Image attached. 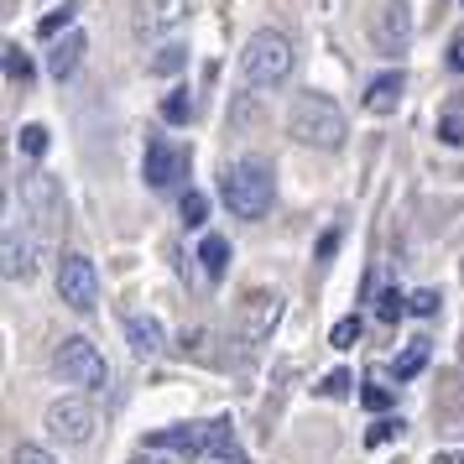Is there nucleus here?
I'll use <instances>...</instances> for the list:
<instances>
[{
  "label": "nucleus",
  "mask_w": 464,
  "mask_h": 464,
  "mask_svg": "<svg viewBox=\"0 0 464 464\" xmlns=\"http://www.w3.org/2000/svg\"><path fill=\"white\" fill-rule=\"evenodd\" d=\"M37 240H26L16 225H5V282H32V272H37Z\"/></svg>",
  "instance_id": "f8f14e48"
},
{
  "label": "nucleus",
  "mask_w": 464,
  "mask_h": 464,
  "mask_svg": "<svg viewBox=\"0 0 464 464\" xmlns=\"http://www.w3.org/2000/svg\"><path fill=\"white\" fill-rule=\"evenodd\" d=\"M22 204H26V214L37 219V230H58V225L68 219L63 188H58L47 172H32V178H22Z\"/></svg>",
  "instance_id": "0eeeda50"
},
{
  "label": "nucleus",
  "mask_w": 464,
  "mask_h": 464,
  "mask_svg": "<svg viewBox=\"0 0 464 464\" xmlns=\"http://www.w3.org/2000/svg\"><path fill=\"white\" fill-rule=\"evenodd\" d=\"M198 464H246V454H240V449H230V454H209V459H198Z\"/></svg>",
  "instance_id": "c9c22d12"
},
{
  "label": "nucleus",
  "mask_w": 464,
  "mask_h": 464,
  "mask_svg": "<svg viewBox=\"0 0 464 464\" xmlns=\"http://www.w3.org/2000/svg\"><path fill=\"white\" fill-rule=\"evenodd\" d=\"M84 47H89L84 32H63V43H53V53H47V73H53L58 84H68V79L79 73V63H84Z\"/></svg>",
  "instance_id": "ddd939ff"
},
{
  "label": "nucleus",
  "mask_w": 464,
  "mask_h": 464,
  "mask_svg": "<svg viewBox=\"0 0 464 464\" xmlns=\"http://www.w3.org/2000/svg\"><path fill=\"white\" fill-rule=\"evenodd\" d=\"M16 147H22L26 157H43L47 151V126H22L16 130Z\"/></svg>",
  "instance_id": "cd10ccee"
},
{
  "label": "nucleus",
  "mask_w": 464,
  "mask_h": 464,
  "mask_svg": "<svg viewBox=\"0 0 464 464\" xmlns=\"http://www.w3.org/2000/svg\"><path fill=\"white\" fill-rule=\"evenodd\" d=\"M401 314H407V297H401L397 287H386V293L376 297V318H381V324H397Z\"/></svg>",
  "instance_id": "bb28decb"
},
{
  "label": "nucleus",
  "mask_w": 464,
  "mask_h": 464,
  "mask_svg": "<svg viewBox=\"0 0 464 464\" xmlns=\"http://www.w3.org/2000/svg\"><path fill=\"white\" fill-rule=\"evenodd\" d=\"M188 172V151L183 147H172L168 136H151L147 141V157H141V178H147V188H172L178 178Z\"/></svg>",
  "instance_id": "1a4fd4ad"
},
{
  "label": "nucleus",
  "mask_w": 464,
  "mask_h": 464,
  "mask_svg": "<svg viewBox=\"0 0 464 464\" xmlns=\"http://www.w3.org/2000/svg\"><path fill=\"white\" fill-rule=\"evenodd\" d=\"M53 371L63 376V386H79V392H100V386L110 381L105 355H100V350H94L84 334H73V339H63V344H58Z\"/></svg>",
  "instance_id": "20e7f679"
},
{
  "label": "nucleus",
  "mask_w": 464,
  "mask_h": 464,
  "mask_svg": "<svg viewBox=\"0 0 464 464\" xmlns=\"http://www.w3.org/2000/svg\"><path fill=\"white\" fill-rule=\"evenodd\" d=\"M439 141H443V147H464V105H459V100L439 115Z\"/></svg>",
  "instance_id": "aec40b11"
},
{
  "label": "nucleus",
  "mask_w": 464,
  "mask_h": 464,
  "mask_svg": "<svg viewBox=\"0 0 464 464\" xmlns=\"http://www.w3.org/2000/svg\"><path fill=\"white\" fill-rule=\"evenodd\" d=\"M5 79H11V84H22V89L37 79V68H32V58L22 53V43H5Z\"/></svg>",
  "instance_id": "6ab92c4d"
},
{
  "label": "nucleus",
  "mask_w": 464,
  "mask_h": 464,
  "mask_svg": "<svg viewBox=\"0 0 464 464\" xmlns=\"http://www.w3.org/2000/svg\"><path fill=\"white\" fill-rule=\"evenodd\" d=\"M188 16V0H151L147 11H141V37H157V32H168V26H178Z\"/></svg>",
  "instance_id": "dca6fc26"
},
{
  "label": "nucleus",
  "mask_w": 464,
  "mask_h": 464,
  "mask_svg": "<svg viewBox=\"0 0 464 464\" xmlns=\"http://www.w3.org/2000/svg\"><path fill=\"white\" fill-rule=\"evenodd\" d=\"M360 329H365V324H360V314H344L334 329H329V344H334V350H350V344L360 339Z\"/></svg>",
  "instance_id": "393cba45"
},
{
  "label": "nucleus",
  "mask_w": 464,
  "mask_h": 464,
  "mask_svg": "<svg viewBox=\"0 0 464 464\" xmlns=\"http://www.w3.org/2000/svg\"><path fill=\"white\" fill-rule=\"evenodd\" d=\"M204 219H209V198H204L198 188H188V193H183V225H188V230H198Z\"/></svg>",
  "instance_id": "a878e982"
},
{
  "label": "nucleus",
  "mask_w": 464,
  "mask_h": 464,
  "mask_svg": "<svg viewBox=\"0 0 464 464\" xmlns=\"http://www.w3.org/2000/svg\"><path fill=\"white\" fill-rule=\"evenodd\" d=\"M360 401H365L371 412H386V407H392V386H376V381H371V386L360 392Z\"/></svg>",
  "instance_id": "473e14b6"
},
{
  "label": "nucleus",
  "mask_w": 464,
  "mask_h": 464,
  "mask_svg": "<svg viewBox=\"0 0 464 464\" xmlns=\"http://www.w3.org/2000/svg\"><path fill=\"white\" fill-rule=\"evenodd\" d=\"M58 297H63L73 314H89L94 303H100V272H94V261L79 251H68L58 261Z\"/></svg>",
  "instance_id": "39448f33"
},
{
  "label": "nucleus",
  "mask_w": 464,
  "mask_h": 464,
  "mask_svg": "<svg viewBox=\"0 0 464 464\" xmlns=\"http://www.w3.org/2000/svg\"><path fill=\"white\" fill-rule=\"evenodd\" d=\"M443 63H449V73H464V26L449 37V58Z\"/></svg>",
  "instance_id": "72a5a7b5"
},
{
  "label": "nucleus",
  "mask_w": 464,
  "mask_h": 464,
  "mask_svg": "<svg viewBox=\"0 0 464 464\" xmlns=\"http://www.w3.org/2000/svg\"><path fill=\"white\" fill-rule=\"evenodd\" d=\"M276 318H282V297L266 293V287H256L246 303H240V344L256 350V344H266L276 329Z\"/></svg>",
  "instance_id": "6e6552de"
},
{
  "label": "nucleus",
  "mask_w": 464,
  "mask_h": 464,
  "mask_svg": "<svg viewBox=\"0 0 464 464\" xmlns=\"http://www.w3.org/2000/svg\"><path fill=\"white\" fill-rule=\"evenodd\" d=\"M43 428H47V439L53 443H73V449H79V443L94 439V407H89L84 397H63V401L47 407Z\"/></svg>",
  "instance_id": "423d86ee"
},
{
  "label": "nucleus",
  "mask_w": 464,
  "mask_h": 464,
  "mask_svg": "<svg viewBox=\"0 0 464 464\" xmlns=\"http://www.w3.org/2000/svg\"><path fill=\"white\" fill-rule=\"evenodd\" d=\"M198 261H204V276H209V282H219V276H225V266H230V240H225V235H204Z\"/></svg>",
  "instance_id": "f3484780"
},
{
  "label": "nucleus",
  "mask_w": 464,
  "mask_h": 464,
  "mask_svg": "<svg viewBox=\"0 0 464 464\" xmlns=\"http://www.w3.org/2000/svg\"><path fill=\"white\" fill-rule=\"evenodd\" d=\"M293 37L287 32H276V26H261V32H251V43H246V53H240V73H246V84L251 89H276L293 79Z\"/></svg>",
  "instance_id": "f03ea898"
},
{
  "label": "nucleus",
  "mask_w": 464,
  "mask_h": 464,
  "mask_svg": "<svg viewBox=\"0 0 464 464\" xmlns=\"http://www.w3.org/2000/svg\"><path fill=\"white\" fill-rule=\"evenodd\" d=\"M439 303H443V297L433 293V287H422V293H412V297H407V314H418V318H433V314H439Z\"/></svg>",
  "instance_id": "7c9ffc66"
},
{
  "label": "nucleus",
  "mask_w": 464,
  "mask_h": 464,
  "mask_svg": "<svg viewBox=\"0 0 464 464\" xmlns=\"http://www.w3.org/2000/svg\"><path fill=\"white\" fill-rule=\"evenodd\" d=\"M230 449H235V422L230 418L204 422V459H209V454H230Z\"/></svg>",
  "instance_id": "a211bd4d"
},
{
  "label": "nucleus",
  "mask_w": 464,
  "mask_h": 464,
  "mask_svg": "<svg viewBox=\"0 0 464 464\" xmlns=\"http://www.w3.org/2000/svg\"><path fill=\"white\" fill-rule=\"evenodd\" d=\"M334 251H339V230H324V240H318V261H329Z\"/></svg>",
  "instance_id": "f704fd0d"
},
{
  "label": "nucleus",
  "mask_w": 464,
  "mask_h": 464,
  "mask_svg": "<svg viewBox=\"0 0 464 464\" xmlns=\"http://www.w3.org/2000/svg\"><path fill=\"white\" fill-rule=\"evenodd\" d=\"M162 339L168 334H162V324H157L151 314H130L126 318V344H130V355L136 360H151L157 350H162Z\"/></svg>",
  "instance_id": "4468645a"
},
{
  "label": "nucleus",
  "mask_w": 464,
  "mask_h": 464,
  "mask_svg": "<svg viewBox=\"0 0 464 464\" xmlns=\"http://www.w3.org/2000/svg\"><path fill=\"white\" fill-rule=\"evenodd\" d=\"M350 386H355V381H350V371H329V376H324V386H318V397L344 401V397H350Z\"/></svg>",
  "instance_id": "c85d7f7f"
},
{
  "label": "nucleus",
  "mask_w": 464,
  "mask_h": 464,
  "mask_svg": "<svg viewBox=\"0 0 464 464\" xmlns=\"http://www.w3.org/2000/svg\"><path fill=\"white\" fill-rule=\"evenodd\" d=\"M272 168L261 162V157H240V162H230L225 168V178H219V198L230 204L235 219H261V214L272 209Z\"/></svg>",
  "instance_id": "7ed1b4c3"
},
{
  "label": "nucleus",
  "mask_w": 464,
  "mask_h": 464,
  "mask_svg": "<svg viewBox=\"0 0 464 464\" xmlns=\"http://www.w3.org/2000/svg\"><path fill=\"white\" fill-rule=\"evenodd\" d=\"M397 433H401V418H376V422H371V433H365V443L381 449V443H392Z\"/></svg>",
  "instance_id": "c756f323"
},
{
  "label": "nucleus",
  "mask_w": 464,
  "mask_h": 464,
  "mask_svg": "<svg viewBox=\"0 0 464 464\" xmlns=\"http://www.w3.org/2000/svg\"><path fill=\"white\" fill-rule=\"evenodd\" d=\"M287 130H293V141H303V147L339 151L344 136H350V121H344V110L329 94H297L293 110H287Z\"/></svg>",
  "instance_id": "f257e3e1"
},
{
  "label": "nucleus",
  "mask_w": 464,
  "mask_h": 464,
  "mask_svg": "<svg viewBox=\"0 0 464 464\" xmlns=\"http://www.w3.org/2000/svg\"><path fill=\"white\" fill-rule=\"evenodd\" d=\"M188 63V47L183 43H168V47H157V58H151V73H178V68Z\"/></svg>",
  "instance_id": "b1692460"
},
{
  "label": "nucleus",
  "mask_w": 464,
  "mask_h": 464,
  "mask_svg": "<svg viewBox=\"0 0 464 464\" xmlns=\"http://www.w3.org/2000/svg\"><path fill=\"white\" fill-rule=\"evenodd\" d=\"M130 464H168L162 454H141V459H130Z\"/></svg>",
  "instance_id": "e433bc0d"
},
{
  "label": "nucleus",
  "mask_w": 464,
  "mask_h": 464,
  "mask_svg": "<svg viewBox=\"0 0 464 464\" xmlns=\"http://www.w3.org/2000/svg\"><path fill=\"white\" fill-rule=\"evenodd\" d=\"M162 121H168V126H188L193 121V94L188 89H172L168 100H162Z\"/></svg>",
  "instance_id": "412c9836"
},
{
  "label": "nucleus",
  "mask_w": 464,
  "mask_h": 464,
  "mask_svg": "<svg viewBox=\"0 0 464 464\" xmlns=\"http://www.w3.org/2000/svg\"><path fill=\"white\" fill-rule=\"evenodd\" d=\"M11 464H58L47 449H37V443H16L11 449Z\"/></svg>",
  "instance_id": "2f4dec72"
},
{
  "label": "nucleus",
  "mask_w": 464,
  "mask_h": 464,
  "mask_svg": "<svg viewBox=\"0 0 464 464\" xmlns=\"http://www.w3.org/2000/svg\"><path fill=\"white\" fill-rule=\"evenodd\" d=\"M371 43H376V53H386V58L407 53V43H412V11H407V0H386V5H381L376 22H371Z\"/></svg>",
  "instance_id": "9d476101"
},
{
  "label": "nucleus",
  "mask_w": 464,
  "mask_h": 464,
  "mask_svg": "<svg viewBox=\"0 0 464 464\" xmlns=\"http://www.w3.org/2000/svg\"><path fill=\"white\" fill-rule=\"evenodd\" d=\"M401 89H407L401 68H392V73L371 79V89H365V110H371V115H392V110L401 105Z\"/></svg>",
  "instance_id": "2eb2a0df"
},
{
  "label": "nucleus",
  "mask_w": 464,
  "mask_h": 464,
  "mask_svg": "<svg viewBox=\"0 0 464 464\" xmlns=\"http://www.w3.org/2000/svg\"><path fill=\"white\" fill-rule=\"evenodd\" d=\"M58 32H73V0H63L58 11H47L43 22H37V37H47V43H53Z\"/></svg>",
  "instance_id": "5701e85b"
},
{
  "label": "nucleus",
  "mask_w": 464,
  "mask_h": 464,
  "mask_svg": "<svg viewBox=\"0 0 464 464\" xmlns=\"http://www.w3.org/2000/svg\"><path fill=\"white\" fill-rule=\"evenodd\" d=\"M422 365H428V339H412V344L397 355V381H412Z\"/></svg>",
  "instance_id": "4be33fe9"
},
{
  "label": "nucleus",
  "mask_w": 464,
  "mask_h": 464,
  "mask_svg": "<svg viewBox=\"0 0 464 464\" xmlns=\"http://www.w3.org/2000/svg\"><path fill=\"white\" fill-rule=\"evenodd\" d=\"M151 454H183V459H204V422H183V428H162L147 439Z\"/></svg>",
  "instance_id": "9b49d317"
},
{
  "label": "nucleus",
  "mask_w": 464,
  "mask_h": 464,
  "mask_svg": "<svg viewBox=\"0 0 464 464\" xmlns=\"http://www.w3.org/2000/svg\"><path fill=\"white\" fill-rule=\"evenodd\" d=\"M433 464H464V454H439Z\"/></svg>",
  "instance_id": "4c0bfd02"
}]
</instances>
